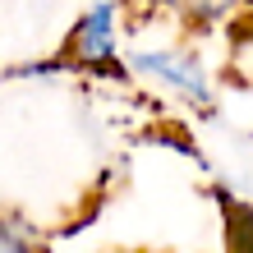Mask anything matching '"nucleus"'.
<instances>
[{
  "instance_id": "3",
  "label": "nucleus",
  "mask_w": 253,
  "mask_h": 253,
  "mask_svg": "<svg viewBox=\"0 0 253 253\" xmlns=\"http://www.w3.org/2000/svg\"><path fill=\"white\" fill-rule=\"evenodd\" d=\"M166 5L180 14L184 23H198V28H212V23H226L230 14H240L249 0H166Z\"/></svg>"
},
{
  "instance_id": "1",
  "label": "nucleus",
  "mask_w": 253,
  "mask_h": 253,
  "mask_svg": "<svg viewBox=\"0 0 253 253\" xmlns=\"http://www.w3.org/2000/svg\"><path fill=\"white\" fill-rule=\"evenodd\" d=\"M129 69L189 106H212V74L189 46H138L129 51Z\"/></svg>"
},
{
  "instance_id": "2",
  "label": "nucleus",
  "mask_w": 253,
  "mask_h": 253,
  "mask_svg": "<svg viewBox=\"0 0 253 253\" xmlns=\"http://www.w3.org/2000/svg\"><path fill=\"white\" fill-rule=\"evenodd\" d=\"M69 55L83 65H106L120 55V5L115 0H101L74 23L69 33Z\"/></svg>"
},
{
  "instance_id": "4",
  "label": "nucleus",
  "mask_w": 253,
  "mask_h": 253,
  "mask_svg": "<svg viewBox=\"0 0 253 253\" xmlns=\"http://www.w3.org/2000/svg\"><path fill=\"white\" fill-rule=\"evenodd\" d=\"M0 253H46V240L19 212H0Z\"/></svg>"
}]
</instances>
